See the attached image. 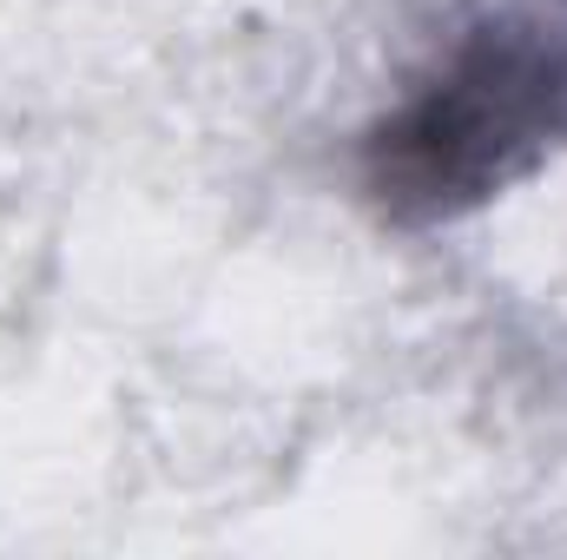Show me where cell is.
Instances as JSON below:
<instances>
[{
    "mask_svg": "<svg viewBox=\"0 0 567 560\" xmlns=\"http://www.w3.org/2000/svg\"><path fill=\"white\" fill-rule=\"evenodd\" d=\"M567 145V0H502L370 120L357 185L383 225L429 231L482 211Z\"/></svg>",
    "mask_w": 567,
    "mask_h": 560,
    "instance_id": "6da1fadb",
    "label": "cell"
}]
</instances>
